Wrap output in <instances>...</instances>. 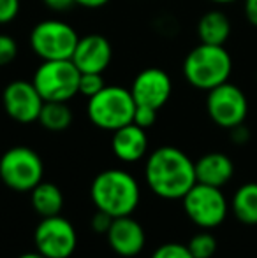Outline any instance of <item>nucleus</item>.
Listing matches in <instances>:
<instances>
[{
  "label": "nucleus",
  "instance_id": "nucleus-31",
  "mask_svg": "<svg viewBox=\"0 0 257 258\" xmlns=\"http://www.w3.org/2000/svg\"><path fill=\"white\" fill-rule=\"evenodd\" d=\"M110 0H74L76 6L86 7V9H99V7H104Z\"/></svg>",
  "mask_w": 257,
  "mask_h": 258
},
{
  "label": "nucleus",
  "instance_id": "nucleus-20",
  "mask_svg": "<svg viewBox=\"0 0 257 258\" xmlns=\"http://www.w3.org/2000/svg\"><path fill=\"white\" fill-rule=\"evenodd\" d=\"M37 121L49 132H64L72 123V111L67 102H44Z\"/></svg>",
  "mask_w": 257,
  "mask_h": 258
},
{
  "label": "nucleus",
  "instance_id": "nucleus-14",
  "mask_svg": "<svg viewBox=\"0 0 257 258\" xmlns=\"http://www.w3.org/2000/svg\"><path fill=\"white\" fill-rule=\"evenodd\" d=\"M106 237L111 249L117 255L125 258L139 255L144 248V242H146V235H144L143 227L130 214L129 216L115 218Z\"/></svg>",
  "mask_w": 257,
  "mask_h": 258
},
{
  "label": "nucleus",
  "instance_id": "nucleus-1",
  "mask_svg": "<svg viewBox=\"0 0 257 258\" xmlns=\"http://www.w3.org/2000/svg\"><path fill=\"white\" fill-rule=\"evenodd\" d=\"M144 179L157 197L178 201L197 183L195 162L175 146L157 148L146 160Z\"/></svg>",
  "mask_w": 257,
  "mask_h": 258
},
{
  "label": "nucleus",
  "instance_id": "nucleus-3",
  "mask_svg": "<svg viewBox=\"0 0 257 258\" xmlns=\"http://www.w3.org/2000/svg\"><path fill=\"white\" fill-rule=\"evenodd\" d=\"M182 69L190 86L210 92L222 83L229 81V76L233 72V58L224 46L201 42L189 51Z\"/></svg>",
  "mask_w": 257,
  "mask_h": 258
},
{
  "label": "nucleus",
  "instance_id": "nucleus-28",
  "mask_svg": "<svg viewBox=\"0 0 257 258\" xmlns=\"http://www.w3.org/2000/svg\"><path fill=\"white\" fill-rule=\"evenodd\" d=\"M231 139H233L234 144H245L250 139V132H248L247 126L241 123V125H236L231 128Z\"/></svg>",
  "mask_w": 257,
  "mask_h": 258
},
{
  "label": "nucleus",
  "instance_id": "nucleus-6",
  "mask_svg": "<svg viewBox=\"0 0 257 258\" xmlns=\"http://www.w3.org/2000/svg\"><path fill=\"white\" fill-rule=\"evenodd\" d=\"M44 176L42 158L32 148L14 146L0 156V179L14 191H32Z\"/></svg>",
  "mask_w": 257,
  "mask_h": 258
},
{
  "label": "nucleus",
  "instance_id": "nucleus-2",
  "mask_svg": "<svg viewBox=\"0 0 257 258\" xmlns=\"http://www.w3.org/2000/svg\"><path fill=\"white\" fill-rule=\"evenodd\" d=\"M90 197L95 206L113 218L129 216L139 204L141 190L132 174L122 169H108L97 174L90 186Z\"/></svg>",
  "mask_w": 257,
  "mask_h": 258
},
{
  "label": "nucleus",
  "instance_id": "nucleus-22",
  "mask_svg": "<svg viewBox=\"0 0 257 258\" xmlns=\"http://www.w3.org/2000/svg\"><path fill=\"white\" fill-rule=\"evenodd\" d=\"M106 86L102 74H95V72H83L79 76V93L85 95L86 99L93 97L95 93H99L100 90Z\"/></svg>",
  "mask_w": 257,
  "mask_h": 258
},
{
  "label": "nucleus",
  "instance_id": "nucleus-5",
  "mask_svg": "<svg viewBox=\"0 0 257 258\" xmlns=\"http://www.w3.org/2000/svg\"><path fill=\"white\" fill-rule=\"evenodd\" d=\"M79 76L72 60H42L32 83L44 102H69L79 93Z\"/></svg>",
  "mask_w": 257,
  "mask_h": 258
},
{
  "label": "nucleus",
  "instance_id": "nucleus-8",
  "mask_svg": "<svg viewBox=\"0 0 257 258\" xmlns=\"http://www.w3.org/2000/svg\"><path fill=\"white\" fill-rule=\"evenodd\" d=\"M182 202L189 220L206 230L222 225L229 211L226 195L220 191V188L202 183H195L185 194Z\"/></svg>",
  "mask_w": 257,
  "mask_h": 258
},
{
  "label": "nucleus",
  "instance_id": "nucleus-24",
  "mask_svg": "<svg viewBox=\"0 0 257 258\" xmlns=\"http://www.w3.org/2000/svg\"><path fill=\"white\" fill-rule=\"evenodd\" d=\"M18 56V42L11 35L0 34V67L9 65Z\"/></svg>",
  "mask_w": 257,
  "mask_h": 258
},
{
  "label": "nucleus",
  "instance_id": "nucleus-4",
  "mask_svg": "<svg viewBox=\"0 0 257 258\" xmlns=\"http://www.w3.org/2000/svg\"><path fill=\"white\" fill-rule=\"evenodd\" d=\"M136 102L130 90L124 86H104L99 93L88 99L86 114L88 119L100 130L115 132L132 123Z\"/></svg>",
  "mask_w": 257,
  "mask_h": 258
},
{
  "label": "nucleus",
  "instance_id": "nucleus-18",
  "mask_svg": "<svg viewBox=\"0 0 257 258\" xmlns=\"http://www.w3.org/2000/svg\"><path fill=\"white\" fill-rule=\"evenodd\" d=\"M30 202L34 211L41 218L57 216L64 207V195L60 188L48 181H41L30 191Z\"/></svg>",
  "mask_w": 257,
  "mask_h": 258
},
{
  "label": "nucleus",
  "instance_id": "nucleus-7",
  "mask_svg": "<svg viewBox=\"0 0 257 258\" xmlns=\"http://www.w3.org/2000/svg\"><path fill=\"white\" fill-rule=\"evenodd\" d=\"M79 37L60 20L39 21L30 32V48L41 60H71Z\"/></svg>",
  "mask_w": 257,
  "mask_h": 258
},
{
  "label": "nucleus",
  "instance_id": "nucleus-32",
  "mask_svg": "<svg viewBox=\"0 0 257 258\" xmlns=\"http://www.w3.org/2000/svg\"><path fill=\"white\" fill-rule=\"evenodd\" d=\"M18 258H46V256L41 255L39 251H32V253H23V255H20Z\"/></svg>",
  "mask_w": 257,
  "mask_h": 258
},
{
  "label": "nucleus",
  "instance_id": "nucleus-27",
  "mask_svg": "<svg viewBox=\"0 0 257 258\" xmlns=\"http://www.w3.org/2000/svg\"><path fill=\"white\" fill-rule=\"evenodd\" d=\"M20 13V0H0V25L16 20Z\"/></svg>",
  "mask_w": 257,
  "mask_h": 258
},
{
  "label": "nucleus",
  "instance_id": "nucleus-12",
  "mask_svg": "<svg viewBox=\"0 0 257 258\" xmlns=\"http://www.w3.org/2000/svg\"><path fill=\"white\" fill-rule=\"evenodd\" d=\"M173 92V81L166 71L150 67L141 71L134 78L130 93L136 105H146L151 109H161L168 104Z\"/></svg>",
  "mask_w": 257,
  "mask_h": 258
},
{
  "label": "nucleus",
  "instance_id": "nucleus-11",
  "mask_svg": "<svg viewBox=\"0 0 257 258\" xmlns=\"http://www.w3.org/2000/svg\"><path fill=\"white\" fill-rule=\"evenodd\" d=\"M2 104L11 119L27 125V123H34L39 119L44 100L39 95L34 83L16 79L4 88Z\"/></svg>",
  "mask_w": 257,
  "mask_h": 258
},
{
  "label": "nucleus",
  "instance_id": "nucleus-17",
  "mask_svg": "<svg viewBox=\"0 0 257 258\" xmlns=\"http://www.w3.org/2000/svg\"><path fill=\"white\" fill-rule=\"evenodd\" d=\"M231 35V21L226 13L212 9L197 21V37L202 44L224 46Z\"/></svg>",
  "mask_w": 257,
  "mask_h": 258
},
{
  "label": "nucleus",
  "instance_id": "nucleus-21",
  "mask_svg": "<svg viewBox=\"0 0 257 258\" xmlns=\"http://www.w3.org/2000/svg\"><path fill=\"white\" fill-rule=\"evenodd\" d=\"M187 246L194 258H212L217 251V239L210 232H201L194 235Z\"/></svg>",
  "mask_w": 257,
  "mask_h": 258
},
{
  "label": "nucleus",
  "instance_id": "nucleus-15",
  "mask_svg": "<svg viewBox=\"0 0 257 258\" xmlns=\"http://www.w3.org/2000/svg\"><path fill=\"white\" fill-rule=\"evenodd\" d=\"M111 150L115 156L125 163H134L146 155L148 137L144 128L137 126L136 123L122 126L115 130L111 137Z\"/></svg>",
  "mask_w": 257,
  "mask_h": 258
},
{
  "label": "nucleus",
  "instance_id": "nucleus-25",
  "mask_svg": "<svg viewBox=\"0 0 257 258\" xmlns=\"http://www.w3.org/2000/svg\"><path fill=\"white\" fill-rule=\"evenodd\" d=\"M155 121H157V109L146 107V105H136L132 123H136L137 126L146 130V128H150Z\"/></svg>",
  "mask_w": 257,
  "mask_h": 258
},
{
  "label": "nucleus",
  "instance_id": "nucleus-23",
  "mask_svg": "<svg viewBox=\"0 0 257 258\" xmlns=\"http://www.w3.org/2000/svg\"><path fill=\"white\" fill-rule=\"evenodd\" d=\"M151 258H194L189 246L180 242H166L153 251Z\"/></svg>",
  "mask_w": 257,
  "mask_h": 258
},
{
  "label": "nucleus",
  "instance_id": "nucleus-26",
  "mask_svg": "<svg viewBox=\"0 0 257 258\" xmlns=\"http://www.w3.org/2000/svg\"><path fill=\"white\" fill-rule=\"evenodd\" d=\"M115 218L111 216V214L104 213V211L97 209L95 214L92 216V220H90V227H92V230L95 232V234H108V230H110L111 223H113Z\"/></svg>",
  "mask_w": 257,
  "mask_h": 258
},
{
  "label": "nucleus",
  "instance_id": "nucleus-9",
  "mask_svg": "<svg viewBox=\"0 0 257 258\" xmlns=\"http://www.w3.org/2000/svg\"><path fill=\"white\" fill-rule=\"evenodd\" d=\"M206 111L212 121L222 128L241 125L248 114V100L243 90L233 83H222L210 90L206 97Z\"/></svg>",
  "mask_w": 257,
  "mask_h": 258
},
{
  "label": "nucleus",
  "instance_id": "nucleus-29",
  "mask_svg": "<svg viewBox=\"0 0 257 258\" xmlns=\"http://www.w3.org/2000/svg\"><path fill=\"white\" fill-rule=\"evenodd\" d=\"M243 11L248 23L257 27V0H243Z\"/></svg>",
  "mask_w": 257,
  "mask_h": 258
},
{
  "label": "nucleus",
  "instance_id": "nucleus-16",
  "mask_svg": "<svg viewBox=\"0 0 257 258\" xmlns=\"http://www.w3.org/2000/svg\"><path fill=\"white\" fill-rule=\"evenodd\" d=\"M234 174L233 160L224 153H206L195 162V179L197 183L222 188L231 181Z\"/></svg>",
  "mask_w": 257,
  "mask_h": 258
},
{
  "label": "nucleus",
  "instance_id": "nucleus-10",
  "mask_svg": "<svg viewBox=\"0 0 257 258\" xmlns=\"http://www.w3.org/2000/svg\"><path fill=\"white\" fill-rule=\"evenodd\" d=\"M35 251L46 258H69L78 246V235L69 220L64 216L42 218L34 232Z\"/></svg>",
  "mask_w": 257,
  "mask_h": 258
},
{
  "label": "nucleus",
  "instance_id": "nucleus-33",
  "mask_svg": "<svg viewBox=\"0 0 257 258\" xmlns=\"http://www.w3.org/2000/svg\"><path fill=\"white\" fill-rule=\"evenodd\" d=\"M210 2H213V4H233V2H236V0H210Z\"/></svg>",
  "mask_w": 257,
  "mask_h": 258
},
{
  "label": "nucleus",
  "instance_id": "nucleus-30",
  "mask_svg": "<svg viewBox=\"0 0 257 258\" xmlns=\"http://www.w3.org/2000/svg\"><path fill=\"white\" fill-rule=\"evenodd\" d=\"M42 2L52 11H67L69 7L74 6V0H42Z\"/></svg>",
  "mask_w": 257,
  "mask_h": 258
},
{
  "label": "nucleus",
  "instance_id": "nucleus-19",
  "mask_svg": "<svg viewBox=\"0 0 257 258\" xmlns=\"http://www.w3.org/2000/svg\"><path fill=\"white\" fill-rule=\"evenodd\" d=\"M231 209L240 223L257 225V183L241 184L234 194Z\"/></svg>",
  "mask_w": 257,
  "mask_h": 258
},
{
  "label": "nucleus",
  "instance_id": "nucleus-13",
  "mask_svg": "<svg viewBox=\"0 0 257 258\" xmlns=\"http://www.w3.org/2000/svg\"><path fill=\"white\" fill-rule=\"evenodd\" d=\"M71 60L81 74L83 72L102 74L113 60V48L104 35L90 34L79 37Z\"/></svg>",
  "mask_w": 257,
  "mask_h": 258
}]
</instances>
